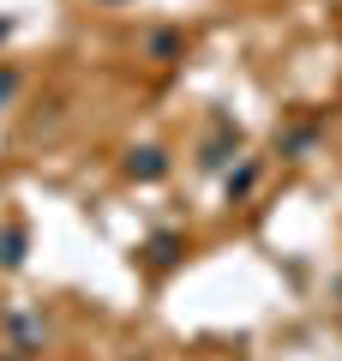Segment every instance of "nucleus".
I'll use <instances>...</instances> for the list:
<instances>
[{
    "label": "nucleus",
    "instance_id": "f257e3e1",
    "mask_svg": "<svg viewBox=\"0 0 342 361\" xmlns=\"http://www.w3.org/2000/svg\"><path fill=\"white\" fill-rule=\"evenodd\" d=\"M127 175H132V180H163V175H168V157L156 151V145H144V151L127 157Z\"/></svg>",
    "mask_w": 342,
    "mask_h": 361
},
{
    "label": "nucleus",
    "instance_id": "20e7f679",
    "mask_svg": "<svg viewBox=\"0 0 342 361\" xmlns=\"http://www.w3.org/2000/svg\"><path fill=\"white\" fill-rule=\"evenodd\" d=\"M13 90H18V73H13V66H0V103H6Z\"/></svg>",
    "mask_w": 342,
    "mask_h": 361
},
{
    "label": "nucleus",
    "instance_id": "423d86ee",
    "mask_svg": "<svg viewBox=\"0 0 342 361\" xmlns=\"http://www.w3.org/2000/svg\"><path fill=\"white\" fill-rule=\"evenodd\" d=\"M102 6H127V0H102Z\"/></svg>",
    "mask_w": 342,
    "mask_h": 361
},
{
    "label": "nucleus",
    "instance_id": "f03ea898",
    "mask_svg": "<svg viewBox=\"0 0 342 361\" xmlns=\"http://www.w3.org/2000/svg\"><path fill=\"white\" fill-rule=\"evenodd\" d=\"M0 265H6V271L25 265V229H18V223H6V229H0Z\"/></svg>",
    "mask_w": 342,
    "mask_h": 361
},
{
    "label": "nucleus",
    "instance_id": "0eeeda50",
    "mask_svg": "<svg viewBox=\"0 0 342 361\" xmlns=\"http://www.w3.org/2000/svg\"><path fill=\"white\" fill-rule=\"evenodd\" d=\"M0 361H18V355H0Z\"/></svg>",
    "mask_w": 342,
    "mask_h": 361
},
{
    "label": "nucleus",
    "instance_id": "7ed1b4c3",
    "mask_svg": "<svg viewBox=\"0 0 342 361\" xmlns=\"http://www.w3.org/2000/svg\"><path fill=\"white\" fill-rule=\"evenodd\" d=\"M253 180H258V169H253V163H246V169H241V175H228V193H246V187H253Z\"/></svg>",
    "mask_w": 342,
    "mask_h": 361
},
{
    "label": "nucleus",
    "instance_id": "39448f33",
    "mask_svg": "<svg viewBox=\"0 0 342 361\" xmlns=\"http://www.w3.org/2000/svg\"><path fill=\"white\" fill-rule=\"evenodd\" d=\"M6 30H13V18H0V37H6Z\"/></svg>",
    "mask_w": 342,
    "mask_h": 361
}]
</instances>
